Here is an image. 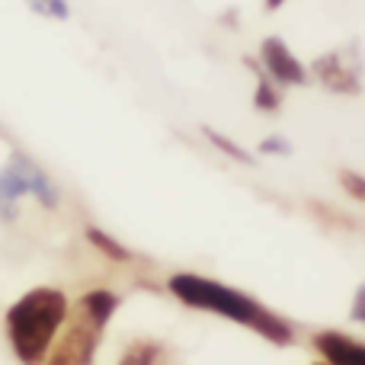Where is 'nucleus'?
Wrapping results in <instances>:
<instances>
[{"label": "nucleus", "instance_id": "2", "mask_svg": "<svg viewBox=\"0 0 365 365\" xmlns=\"http://www.w3.org/2000/svg\"><path fill=\"white\" fill-rule=\"evenodd\" d=\"M68 295L61 289H51V285H38V289L19 295L10 304L4 321L13 356L23 365H42L48 359L51 343L58 340L64 321H68Z\"/></svg>", "mask_w": 365, "mask_h": 365}, {"label": "nucleus", "instance_id": "1", "mask_svg": "<svg viewBox=\"0 0 365 365\" xmlns=\"http://www.w3.org/2000/svg\"><path fill=\"white\" fill-rule=\"evenodd\" d=\"M167 292L186 308L225 317V321L247 327L250 334H257L259 340L272 343V346H292L295 343V327L282 314H276L263 302L221 282V279L202 276V272H173L167 279Z\"/></svg>", "mask_w": 365, "mask_h": 365}, {"label": "nucleus", "instance_id": "4", "mask_svg": "<svg viewBox=\"0 0 365 365\" xmlns=\"http://www.w3.org/2000/svg\"><path fill=\"white\" fill-rule=\"evenodd\" d=\"M19 199H36L45 208L58 205V189L42 173V167H36L23 154H16L0 170V218H10Z\"/></svg>", "mask_w": 365, "mask_h": 365}, {"label": "nucleus", "instance_id": "6", "mask_svg": "<svg viewBox=\"0 0 365 365\" xmlns=\"http://www.w3.org/2000/svg\"><path fill=\"white\" fill-rule=\"evenodd\" d=\"M257 61L279 87H308L311 83V71L302 58L292 51V45L279 36H266L259 42V51H257Z\"/></svg>", "mask_w": 365, "mask_h": 365}, {"label": "nucleus", "instance_id": "17", "mask_svg": "<svg viewBox=\"0 0 365 365\" xmlns=\"http://www.w3.org/2000/svg\"><path fill=\"white\" fill-rule=\"evenodd\" d=\"M314 365H330V362H314Z\"/></svg>", "mask_w": 365, "mask_h": 365}, {"label": "nucleus", "instance_id": "3", "mask_svg": "<svg viewBox=\"0 0 365 365\" xmlns=\"http://www.w3.org/2000/svg\"><path fill=\"white\" fill-rule=\"evenodd\" d=\"M122 298L113 289H90L68 311L58 340L48 349V365H93L109 321L115 317Z\"/></svg>", "mask_w": 365, "mask_h": 365}, {"label": "nucleus", "instance_id": "8", "mask_svg": "<svg viewBox=\"0 0 365 365\" xmlns=\"http://www.w3.org/2000/svg\"><path fill=\"white\" fill-rule=\"evenodd\" d=\"M247 68H250V74H253V109H257V113H279L282 100H285L282 87L259 68L257 58H247Z\"/></svg>", "mask_w": 365, "mask_h": 365}, {"label": "nucleus", "instance_id": "15", "mask_svg": "<svg viewBox=\"0 0 365 365\" xmlns=\"http://www.w3.org/2000/svg\"><path fill=\"white\" fill-rule=\"evenodd\" d=\"M349 317H353L356 324H362L365 327V282L356 289V295H353V302H349Z\"/></svg>", "mask_w": 365, "mask_h": 365}, {"label": "nucleus", "instance_id": "13", "mask_svg": "<svg viewBox=\"0 0 365 365\" xmlns=\"http://www.w3.org/2000/svg\"><path fill=\"white\" fill-rule=\"evenodd\" d=\"M257 154H266V158H289L292 145L282 138V135H266V138L257 145Z\"/></svg>", "mask_w": 365, "mask_h": 365}, {"label": "nucleus", "instance_id": "14", "mask_svg": "<svg viewBox=\"0 0 365 365\" xmlns=\"http://www.w3.org/2000/svg\"><path fill=\"white\" fill-rule=\"evenodd\" d=\"M29 6L38 16H51V19H68V0H29Z\"/></svg>", "mask_w": 365, "mask_h": 365}, {"label": "nucleus", "instance_id": "16", "mask_svg": "<svg viewBox=\"0 0 365 365\" xmlns=\"http://www.w3.org/2000/svg\"><path fill=\"white\" fill-rule=\"evenodd\" d=\"M289 4H292V0H263V6H266L269 13H279L282 6H289Z\"/></svg>", "mask_w": 365, "mask_h": 365}, {"label": "nucleus", "instance_id": "5", "mask_svg": "<svg viewBox=\"0 0 365 365\" xmlns=\"http://www.w3.org/2000/svg\"><path fill=\"white\" fill-rule=\"evenodd\" d=\"M308 71L327 93L336 96L362 93V58L356 45H336V48L324 51L308 64Z\"/></svg>", "mask_w": 365, "mask_h": 365}, {"label": "nucleus", "instance_id": "11", "mask_svg": "<svg viewBox=\"0 0 365 365\" xmlns=\"http://www.w3.org/2000/svg\"><path fill=\"white\" fill-rule=\"evenodd\" d=\"M164 359V346L158 340H135L122 349L115 365H160Z\"/></svg>", "mask_w": 365, "mask_h": 365}, {"label": "nucleus", "instance_id": "12", "mask_svg": "<svg viewBox=\"0 0 365 365\" xmlns=\"http://www.w3.org/2000/svg\"><path fill=\"white\" fill-rule=\"evenodd\" d=\"M340 186L349 199H356L359 205H365V173L359 170H340Z\"/></svg>", "mask_w": 365, "mask_h": 365}, {"label": "nucleus", "instance_id": "7", "mask_svg": "<svg viewBox=\"0 0 365 365\" xmlns=\"http://www.w3.org/2000/svg\"><path fill=\"white\" fill-rule=\"evenodd\" d=\"M314 349L330 365H365V343L343 330H321L314 336Z\"/></svg>", "mask_w": 365, "mask_h": 365}, {"label": "nucleus", "instance_id": "10", "mask_svg": "<svg viewBox=\"0 0 365 365\" xmlns=\"http://www.w3.org/2000/svg\"><path fill=\"white\" fill-rule=\"evenodd\" d=\"M87 240H90V244H93L106 259H113V263H132V259H135V253L128 250L122 240H115L113 234H106L103 227H96V225L87 227Z\"/></svg>", "mask_w": 365, "mask_h": 365}, {"label": "nucleus", "instance_id": "9", "mask_svg": "<svg viewBox=\"0 0 365 365\" xmlns=\"http://www.w3.org/2000/svg\"><path fill=\"white\" fill-rule=\"evenodd\" d=\"M202 135H205V141L215 148V151H221L227 160H234V164H247V167H253L257 164V154L253 151H247L244 145H237V141L231 138V135H225V132H218V128H202Z\"/></svg>", "mask_w": 365, "mask_h": 365}]
</instances>
